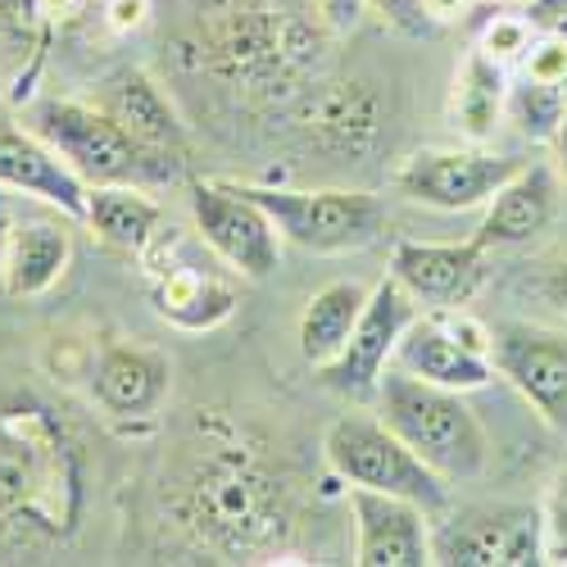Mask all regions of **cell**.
Instances as JSON below:
<instances>
[{
    "mask_svg": "<svg viewBox=\"0 0 567 567\" xmlns=\"http://www.w3.org/2000/svg\"><path fill=\"white\" fill-rule=\"evenodd\" d=\"M377 417L445 482H477L491 463V436L482 417L467 409L463 391L422 382L404 368H386L377 382Z\"/></svg>",
    "mask_w": 567,
    "mask_h": 567,
    "instance_id": "obj_1",
    "label": "cell"
},
{
    "mask_svg": "<svg viewBox=\"0 0 567 567\" xmlns=\"http://www.w3.org/2000/svg\"><path fill=\"white\" fill-rule=\"evenodd\" d=\"M182 513L205 545L255 554L287 527V495L246 450H214L186 486Z\"/></svg>",
    "mask_w": 567,
    "mask_h": 567,
    "instance_id": "obj_2",
    "label": "cell"
},
{
    "mask_svg": "<svg viewBox=\"0 0 567 567\" xmlns=\"http://www.w3.org/2000/svg\"><path fill=\"white\" fill-rule=\"evenodd\" d=\"M322 454H327V463H332L337 477L350 482V486H368V491H386V495L413 499L432 517H441L450 508V482L436 467L422 463L382 417H368V413L337 417L322 436Z\"/></svg>",
    "mask_w": 567,
    "mask_h": 567,
    "instance_id": "obj_3",
    "label": "cell"
},
{
    "mask_svg": "<svg viewBox=\"0 0 567 567\" xmlns=\"http://www.w3.org/2000/svg\"><path fill=\"white\" fill-rule=\"evenodd\" d=\"M55 482H64L60 427L32 400H14L0 413V508L23 513V523L45 532H60V517H69V508L60 504Z\"/></svg>",
    "mask_w": 567,
    "mask_h": 567,
    "instance_id": "obj_4",
    "label": "cell"
},
{
    "mask_svg": "<svg viewBox=\"0 0 567 567\" xmlns=\"http://www.w3.org/2000/svg\"><path fill=\"white\" fill-rule=\"evenodd\" d=\"M246 196L272 218L281 241L309 255H346L377 241L386 205L368 192H296V186H250Z\"/></svg>",
    "mask_w": 567,
    "mask_h": 567,
    "instance_id": "obj_5",
    "label": "cell"
},
{
    "mask_svg": "<svg viewBox=\"0 0 567 567\" xmlns=\"http://www.w3.org/2000/svg\"><path fill=\"white\" fill-rule=\"evenodd\" d=\"M28 127L51 146L86 186L101 182H141L151 177L146 155L136 141L96 105V101H37L28 114Z\"/></svg>",
    "mask_w": 567,
    "mask_h": 567,
    "instance_id": "obj_6",
    "label": "cell"
},
{
    "mask_svg": "<svg viewBox=\"0 0 567 567\" xmlns=\"http://www.w3.org/2000/svg\"><path fill=\"white\" fill-rule=\"evenodd\" d=\"M146 264V287L151 305L164 322L182 327V332H209V327L227 322L236 309V287L223 277V259H196L177 236V227H159V236L141 255Z\"/></svg>",
    "mask_w": 567,
    "mask_h": 567,
    "instance_id": "obj_7",
    "label": "cell"
},
{
    "mask_svg": "<svg viewBox=\"0 0 567 567\" xmlns=\"http://www.w3.org/2000/svg\"><path fill=\"white\" fill-rule=\"evenodd\" d=\"M186 200L196 214V231L214 259L231 277H268L281 264V231L272 218L246 196L241 182H209L196 177L186 186Z\"/></svg>",
    "mask_w": 567,
    "mask_h": 567,
    "instance_id": "obj_8",
    "label": "cell"
},
{
    "mask_svg": "<svg viewBox=\"0 0 567 567\" xmlns=\"http://www.w3.org/2000/svg\"><path fill=\"white\" fill-rule=\"evenodd\" d=\"M413 318H417L413 296L400 287L395 277H382L368 291V305H363V313L354 322L346 350L332 363L318 368V382L327 391L346 395V400H372L377 395V382H382V372L391 368L395 346L409 332Z\"/></svg>",
    "mask_w": 567,
    "mask_h": 567,
    "instance_id": "obj_9",
    "label": "cell"
},
{
    "mask_svg": "<svg viewBox=\"0 0 567 567\" xmlns=\"http://www.w3.org/2000/svg\"><path fill=\"white\" fill-rule=\"evenodd\" d=\"M432 558L450 567H532L545 563L540 508H477L432 532Z\"/></svg>",
    "mask_w": 567,
    "mask_h": 567,
    "instance_id": "obj_10",
    "label": "cell"
},
{
    "mask_svg": "<svg viewBox=\"0 0 567 567\" xmlns=\"http://www.w3.org/2000/svg\"><path fill=\"white\" fill-rule=\"evenodd\" d=\"M523 168V159L477 151V146H450V151H413L395 168L400 196L432 205V209H477L499 186Z\"/></svg>",
    "mask_w": 567,
    "mask_h": 567,
    "instance_id": "obj_11",
    "label": "cell"
},
{
    "mask_svg": "<svg viewBox=\"0 0 567 567\" xmlns=\"http://www.w3.org/2000/svg\"><path fill=\"white\" fill-rule=\"evenodd\" d=\"M96 105L136 141V151L146 155L151 177H173L186 159V127L177 110L168 105L164 91L141 73V69H118L96 86Z\"/></svg>",
    "mask_w": 567,
    "mask_h": 567,
    "instance_id": "obj_12",
    "label": "cell"
},
{
    "mask_svg": "<svg viewBox=\"0 0 567 567\" xmlns=\"http://www.w3.org/2000/svg\"><path fill=\"white\" fill-rule=\"evenodd\" d=\"M491 363L545 422L567 427V341L540 327H491Z\"/></svg>",
    "mask_w": 567,
    "mask_h": 567,
    "instance_id": "obj_13",
    "label": "cell"
},
{
    "mask_svg": "<svg viewBox=\"0 0 567 567\" xmlns=\"http://www.w3.org/2000/svg\"><path fill=\"white\" fill-rule=\"evenodd\" d=\"M354 513V563L359 567H422L432 558V513L413 499L350 486Z\"/></svg>",
    "mask_w": 567,
    "mask_h": 567,
    "instance_id": "obj_14",
    "label": "cell"
},
{
    "mask_svg": "<svg viewBox=\"0 0 567 567\" xmlns=\"http://www.w3.org/2000/svg\"><path fill=\"white\" fill-rule=\"evenodd\" d=\"M0 192L32 196L78 223L86 209V182L32 127H19L6 114H0Z\"/></svg>",
    "mask_w": 567,
    "mask_h": 567,
    "instance_id": "obj_15",
    "label": "cell"
},
{
    "mask_svg": "<svg viewBox=\"0 0 567 567\" xmlns=\"http://www.w3.org/2000/svg\"><path fill=\"white\" fill-rule=\"evenodd\" d=\"M482 255L486 246L472 241H395L391 250V277L427 305H463L482 281Z\"/></svg>",
    "mask_w": 567,
    "mask_h": 567,
    "instance_id": "obj_16",
    "label": "cell"
},
{
    "mask_svg": "<svg viewBox=\"0 0 567 567\" xmlns=\"http://www.w3.org/2000/svg\"><path fill=\"white\" fill-rule=\"evenodd\" d=\"M173 391V363L151 346H110L91 368V395L110 417H155Z\"/></svg>",
    "mask_w": 567,
    "mask_h": 567,
    "instance_id": "obj_17",
    "label": "cell"
},
{
    "mask_svg": "<svg viewBox=\"0 0 567 567\" xmlns=\"http://www.w3.org/2000/svg\"><path fill=\"white\" fill-rule=\"evenodd\" d=\"M391 363L404 368V372H413V377H422V382L450 386V391H482L491 377H495L491 354L463 346V341L450 332V327L436 322V313L409 322V332L400 337Z\"/></svg>",
    "mask_w": 567,
    "mask_h": 567,
    "instance_id": "obj_18",
    "label": "cell"
},
{
    "mask_svg": "<svg viewBox=\"0 0 567 567\" xmlns=\"http://www.w3.org/2000/svg\"><path fill=\"white\" fill-rule=\"evenodd\" d=\"M558 182L545 164H523L499 192L486 200V218L477 227V241L491 246H523L554 223Z\"/></svg>",
    "mask_w": 567,
    "mask_h": 567,
    "instance_id": "obj_19",
    "label": "cell"
},
{
    "mask_svg": "<svg viewBox=\"0 0 567 567\" xmlns=\"http://www.w3.org/2000/svg\"><path fill=\"white\" fill-rule=\"evenodd\" d=\"M69 264H73V231L60 218L14 223L6 272H0V291L10 300H37L69 272Z\"/></svg>",
    "mask_w": 567,
    "mask_h": 567,
    "instance_id": "obj_20",
    "label": "cell"
},
{
    "mask_svg": "<svg viewBox=\"0 0 567 567\" xmlns=\"http://www.w3.org/2000/svg\"><path fill=\"white\" fill-rule=\"evenodd\" d=\"M82 223L96 231L105 246L141 259L164 227V209H159V200L141 192L136 182H101V186H86Z\"/></svg>",
    "mask_w": 567,
    "mask_h": 567,
    "instance_id": "obj_21",
    "label": "cell"
},
{
    "mask_svg": "<svg viewBox=\"0 0 567 567\" xmlns=\"http://www.w3.org/2000/svg\"><path fill=\"white\" fill-rule=\"evenodd\" d=\"M508 64L491 60L482 45H472L463 55L454 86H450V118L467 141H486L495 132V123L508 114Z\"/></svg>",
    "mask_w": 567,
    "mask_h": 567,
    "instance_id": "obj_22",
    "label": "cell"
},
{
    "mask_svg": "<svg viewBox=\"0 0 567 567\" xmlns=\"http://www.w3.org/2000/svg\"><path fill=\"white\" fill-rule=\"evenodd\" d=\"M363 305H368V291L359 281H332V287L309 296V305L300 313V354L309 368L332 363L346 350Z\"/></svg>",
    "mask_w": 567,
    "mask_h": 567,
    "instance_id": "obj_23",
    "label": "cell"
},
{
    "mask_svg": "<svg viewBox=\"0 0 567 567\" xmlns=\"http://www.w3.org/2000/svg\"><path fill=\"white\" fill-rule=\"evenodd\" d=\"M563 105H567V82L536 78V73H523V69H517V78L508 82V118L532 141H554Z\"/></svg>",
    "mask_w": 567,
    "mask_h": 567,
    "instance_id": "obj_24",
    "label": "cell"
},
{
    "mask_svg": "<svg viewBox=\"0 0 567 567\" xmlns=\"http://www.w3.org/2000/svg\"><path fill=\"white\" fill-rule=\"evenodd\" d=\"M532 41H536V28H532L527 14H495L477 32V45L499 64H523V55L532 51Z\"/></svg>",
    "mask_w": 567,
    "mask_h": 567,
    "instance_id": "obj_25",
    "label": "cell"
},
{
    "mask_svg": "<svg viewBox=\"0 0 567 567\" xmlns=\"http://www.w3.org/2000/svg\"><path fill=\"white\" fill-rule=\"evenodd\" d=\"M545 563H567V472L545 499Z\"/></svg>",
    "mask_w": 567,
    "mask_h": 567,
    "instance_id": "obj_26",
    "label": "cell"
},
{
    "mask_svg": "<svg viewBox=\"0 0 567 567\" xmlns=\"http://www.w3.org/2000/svg\"><path fill=\"white\" fill-rule=\"evenodd\" d=\"M372 6H377V14H382L386 23H395L409 37H432L441 28L432 19V10H427V0H372Z\"/></svg>",
    "mask_w": 567,
    "mask_h": 567,
    "instance_id": "obj_27",
    "label": "cell"
},
{
    "mask_svg": "<svg viewBox=\"0 0 567 567\" xmlns=\"http://www.w3.org/2000/svg\"><path fill=\"white\" fill-rule=\"evenodd\" d=\"M105 23L118 37H132L151 23V0H105Z\"/></svg>",
    "mask_w": 567,
    "mask_h": 567,
    "instance_id": "obj_28",
    "label": "cell"
},
{
    "mask_svg": "<svg viewBox=\"0 0 567 567\" xmlns=\"http://www.w3.org/2000/svg\"><path fill=\"white\" fill-rule=\"evenodd\" d=\"M536 32H563L567 37V0H527V10Z\"/></svg>",
    "mask_w": 567,
    "mask_h": 567,
    "instance_id": "obj_29",
    "label": "cell"
},
{
    "mask_svg": "<svg viewBox=\"0 0 567 567\" xmlns=\"http://www.w3.org/2000/svg\"><path fill=\"white\" fill-rule=\"evenodd\" d=\"M32 6H37V14H41V23L51 28V23H64V19H73V14L86 6V0H32Z\"/></svg>",
    "mask_w": 567,
    "mask_h": 567,
    "instance_id": "obj_30",
    "label": "cell"
},
{
    "mask_svg": "<svg viewBox=\"0 0 567 567\" xmlns=\"http://www.w3.org/2000/svg\"><path fill=\"white\" fill-rule=\"evenodd\" d=\"M10 231H14V223H10L6 196H0V272H6V255H10Z\"/></svg>",
    "mask_w": 567,
    "mask_h": 567,
    "instance_id": "obj_31",
    "label": "cell"
},
{
    "mask_svg": "<svg viewBox=\"0 0 567 567\" xmlns=\"http://www.w3.org/2000/svg\"><path fill=\"white\" fill-rule=\"evenodd\" d=\"M554 146H558V164L567 173V105H563V118H558V132H554Z\"/></svg>",
    "mask_w": 567,
    "mask_h": 567,
    "instance_id": "obj_32",
    "label": "cell"
},
{
    "mask_svg": "<svg viewBox=\"0 0 567 567\" xmlns=\"http://www.w3.org/2000/svg\"><path fill=\"white\" fill-rule=\"evenodd\" d=\"M549 291H554V300H558V305L567 309V268H563V272L554 277V287H549Z\"/></svg>",
    "mask_w": 567,
    "mask_h": 567,
    "instance_id": "obj_33",
    "label": "cell"
},
{
    "mask_svg": "<svg viewBox=\"0 0 567 567\" xmlns=\"http://www.w3.org/2000/svg\"><path fill=\"white\" fill-rule=\"evenodd\" d=\"M0 86H6V82H0Z\"/></svg>",
    "mask_w": 567,
    "mask_h": 567,
    "instance_id": "obj_34",
    "label": "cell"
}]
</instances>
